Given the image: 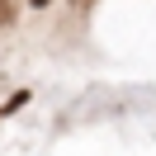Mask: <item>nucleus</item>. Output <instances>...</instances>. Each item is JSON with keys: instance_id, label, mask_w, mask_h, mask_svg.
Instances as JSON below:
<instances>
[{"instance_id": "1", "label": "nucleus", "mask_w": 156, "mask_h": 156, "mask_svg": "<svg viewBox=\"0 0 156 156\" xmlns=\"http://www.w3.org/2000/svg\"><path fill=\"white\" fill-rule=\"evenodd\" d=\"M33 5H48V0H33Z\"/></svg>"}]
</instances>
